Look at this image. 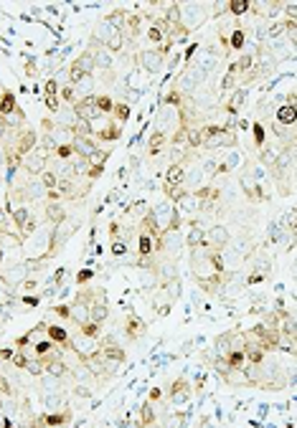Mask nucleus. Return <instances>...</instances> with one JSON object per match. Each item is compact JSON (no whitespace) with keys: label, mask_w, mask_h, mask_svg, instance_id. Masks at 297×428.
Here are the masks:
<instances>
[{"label":"nucleus","mask_w":297,"mask_h":428,"mask_svg":"<svg viewBox=\"0 0 297 428\" xmlns=\"http://www.w3.org/2000/svg\"><path fill=\"white\" fill-rule=\"evenodd\" d=\"M284 10H287V16H289V18H294V13H297V6H287Z\"/></svg>","instance_id":"nucleus-49"},{"label":"nucleus","mask_w":297,"mask_h":428,"mask_svg":"<svg viewBox=\"0 0 297 428\" xmlns=\"http://www.w3.org/2000/svg\"><path fill=\"white\" fill-rule=\"evenodd\" d=\"M234 144H236V132L229 130V127H221L218 134L211 140L208 147H234Z\"/></svg>","instance_id":"nucleus-19"},{"label":"nucleus","mask_w":297,"mask_h":428,"mask_svg":"<svg viewBox=\"0 0 297 428\" xmlns=\"http://www.w3.org/2000/svg\"><path fill=\"white\" fill-rule=\"evenodd\" d=\"M69 330L64 327V324H49L46 322V340H51L54 344H59L61 350H66V344H69Z\"/></svg>","instance_id":"nucleus-16"},{"label":"nucleus","mask_w":297,"mask_h":428,"mask_svg":"<svg viewBox=\"0 0 297 428\" xmlns=\"http://www.w3.org/2000/svg\"><path fill=\"white\" fill-rule=\"evenodd\" d=\"M294 122H297V106L284 104V106L277 109V124L279 127H292Z\"/></svg>","instance_id":"nucleus-21"},{"label":"nucleus","mask_w":297,"mask_h":428,"mask_svg":"<svg viewBox=\"0 0 297 428\" xmlns=\"http://www.w3.org/2000/svg\"><path fill=\"white\" fill-rule=\"evenodd\" d=\"M8 210H11V218H13V226H16L18 230H21V228L26 226V220H28V218L33 216L28 206H18V208H8Z\"/></svg>","instance_id":"nucleus-25"},{"label":"nucleus","mask_w":297,"mask_h":428,"mask_svg":"<svg viewBox=\"0 0 297 428\" xmlns=\"http://www.w3.org/2000/svg\"><path fill=\"white\" fill-rule=\"evenodd\" d=\"M163 393H165V398H168V406H170V408H183V406H188V403H191L193 388H191V382L185 380V378H175V380H170L168 390H163Z\"/></svg>","instance_id":"nucleus-2"},{"label":"nucleus","mask_w":297,"mask_h":428,"mask_svg":"<svg viewBox=\"0 0 297 428\" xmlns=\"http://www.w3.org/2000/svg\"><path fill=\"white\" fill-rule=\"evenodd\" d=\"M71 68H77L82 76H94V71H97V64H94V51L87 46L77 58H74V64H71Z\"/></svg>","instance_id":"nucleus-13"},{"label":"nucleus","mask_w":297,"mask_h":428,"mask_svg":"<svg viewBox=\"0 0 297 428\" xmlns=\"http://www.w3.org/2000/svg\"><path fill=\"white\" fill-rule=\"evenodd\" d=\"M236 71H234V66H229V71H226V76H224V82H221V89L224 92H229V89H234L236 86Z\"/></svg>","instance_id":"nucleus-36"},{"label":"nucleus","mask_w":297,"mask_h":428,"mask_svg":"<svg viewBox=\"0 0 297 428\" xmlns=\"http://www.w3.org/2000/svg\"><path fill=\"white\" fill-rule=\"evenodd\" d=\"M46 109H49L51 114H59V112H61V102H59V96H46Z\"/></svg>","instance_id":"nucleus-42"},{"label":"nucleus","mask_w":297,"mask_h":428,"mask_svg":"<svg viewBox=\"0 0 297 428\" xmlns=\"http://www.w3.org/2000/svg\"><path fill=\"white\" fill-rule=\"evenodd\" d=\"M0 413H3V398H0Z\"/></svg>","instance_id":"nucleus-53"},{"label":"nucleus","mask_w":297,"mask_h":428,"mask_svg":"<svg viewBox=\"0 0 297 428\" xmlns=\"http://www.w3.org/2000/svg\"><path fill=\"white\" fill-rule=\"evenodd\" d=\"M36 180L41 182L44 190H56V185H59V175H56V170H51V168H46Z\"/></svg>","instance_id":"nucleus-28"},{"label":"nucleus","mask_w":297,"mask_h":428,"mask_svg":"<svg viewBox=\"0 0 297 428\" xmlns=\"http://www.w3.org/2000/svg\"><path fill=\"white\" fill-rule=\"evenodd\" d=\"M0 358L11 362V358H13V347H6V350H0Z\"/></svg>","instance_id":"nucleus-48"},{"label":"nucleus","mask_w":297,"mask_h":428,"mask_svg":"<svg viewBox=\"0 0 297 428\" xmlns=\"http://www.w3.org/2000/svg\"><path fill=\"white\" fill-rule=\"evenodd\" d=\"M3 261H6V248H3V244H0V266H3Z\"/></svg>","instance_id":"nucleus-52"},{"label":"nucleus","mask_w":297,"mask_h":428,"mask_svg":"<svg viewBox=\"0 0 297 428\" xmlns=\"http://www.w3.org/2000/svg\"><path fill=\"white\" fill-rule=\"evenodd\" d=\"M109 251H112V256H125L127 254V241L125 238H112L109 241Z\"/></svg>","instance_id":"nucleus-34"},{"label":"nucleus","mask_w":297,"mask_h":428,"mask_svg":"<svg viewBox=\"0 0 297 428\" xmlns=\"http://www.w3.org/2000/svg\"><path fill=\"white\" fill-rule=\"evenodd\" d=\"M226 10H229L234 18H239V16H244V13L251 10V3H249V0H229Z\"/></svg>","instance_id":"nucleus-30"},{"label":"nucleus","mask_w":297,"mask_h":428,"mask_svg":"<svg viewBox=\"0 0 297 428\" xmlns=\"http://www.w3.org/2000/svg\"><path fill=\"white\" fill-rule=\"evenodd\" d=\"M26 74L31 76V79H33L36 74H39V66H36V61H33V58H28V64H26Z\"/></svg>","instance_id":"nucleus-45"},{"label":"nucleus","mask_w":297,"mask_h":428,"mask_svg":"<svg viewBox=\"0 0 297 428\" xmlns=\"http://www.w3.org/2000/svg\"><path fill=\"white\" fill-rule=\"evenodd\" d=\"M155 238L153 236H147L145 230H140L137 228V246H135V251H137V258H150V256H155Z\"/></svg>","instance_id":"nucleus-15"},{"label":"nucleus","mask_w":297,"mask_h":428,"mask_svg":"<svg viewBox=\"0 0 297 428\" xmlns=\"http://www.w3.org/2000/svg\"><path fill=\"white\" fill-rule=\"evenodd\" d=\"M66 102V104H74L77 102V92H74V86H61L59 89V102Z\"/></svg>","instance_id":"nucleus-37"},{"label":"nucleus","mask_w":297,"mask_h":428,"mask_svg":"<svg viewBox=\"0 0 297 428\" xmlns=\"http://www.w3.org/2000/svg\"><path fill=\"white\" fill-rule=\"evenodd\" d=\"M82 334H87V337H92V340H99L102 334H104V330H102V324H97V322H84L82 327H77Z\"/></svg>","instance_id":"nucleus-32"},{"label":"nucleus","mask_w":297,"mask_h":428,"mask_svg":"<svg viewBox=\"0 0 297 428\" xmlns=\"http://www.w3.org/2000/svg\"><path fill=\"white\" fill-rule=\"evenodd\" d=\"M185 423H188V413H180L178 416V410L175 408H170V410H165V418H163V428H185Z\"/></svg>","instance_id":"nucleus-20"},{"label":"nucleus","mask_w":297,"mask_h":428,"mask_svg":"<svg viewBox=\"0 0 297 428\" xmlns=\"http://www.w3.org/2000/svg\"><path fill=\"white\" fill-rule=\"evenodd\" d=\"M254 142H256V147L259 150H264V137H267V132H264V124L262 122H254Z\"/></svg>","instance_id":"nucleus-35"},{"label":"nucleus","mask_w":297,"mask_h":428,"mask_svg":"<svg viewBox=\"0 0 297 428\" xmlns=\"http://www.w3.org/2000/svg\"><path fill=\"white\" fill-rule=\"evenodd\" d=\"M109 317V306H107V292L99 286L97 289V296L89 306V322H97V324H104V320Z\"/></svg>","instance_id":"nucleus-10"},{"label":"nucleus","mask_w":297,"mask_h":428,"mask_svg":"<svg viewBox=\"0 0 297 428\" xmlns=\"http://www.w3.org/2000/svg\"><path fill=\"white\" fill-rule=\"evenodd\" d=\"M196 48H198V44H191L188 48H185V61H191V58H193V54H196Z\"/></svg>","instance_id":"nucleus-47"},{"label":"nucleus","mask_w":297,"mask_h":428,"mask_svg":"<svg viewBox=\"0 0 297 428\" xmlns=\"http://www.w3.org/2000/svg\"><path fill=\"white\" fill-rule=\"evenodd\" d=\"M11 116H18V122L26 124V112L18 106L16 94H13L11 89H3V92H0V120L8 122Z\"/></svg>","instance_id":"nucleus-7"},{"label":"nucleus","mask_w":297,"mask_h":428,"mask_svg":"<svg viewBox=\"0 0 297 428\" xmlns=\"http://www.w3.org/2000/svg\"><path fill=\"white\" fill-rule=\"evenodd\" d=\"M112 120L122 127L127 120H130V104H125V102H115V109H112Z\"/></svg>","instance_id":"nucleus-29"},{"label":"nucleus","mask_w":297,"mask_h":428,"mask_svg":"<svg viewBox=\"0 0 297 428\" xmlns=\"http://www.w3.org/2000/svg\"><path fill=\"white\" fill-rule=\"evenodd\" d=\"M137 61L142 64V68L147 74H160L163 66H165V56H160L158 48H145V51H140L137 54Z\"/></svg>","instance_id":"nucleus-9"},{"label":"nucleus","mask_w":297,"mask_h":428,"mask_svg":"<svg viewBox=\"0 0 297 428\" xmlns=\"http://www.w3.org/2000/svg\"><path fill=\"white\" fill-rule=\"evenodd\" d=\"M49 158H51V152H49V150H44V147L39 144L36 150H31V152L26 154L21 165L26 168V172H28V175H36V178H39V175L46 170V165H49Z\"/></svg>","instance_id":"nucleus-5"},{"label":"nucleus","mask_w":297,"mask_h":428,"mask_svg":"<svg viewBox=\"0 0 297 428\" xmlns=\"http://www.w3.org/2000/svg\"><path fill=\"white\" fill-rule=\"evenodd\" d=\"M99 352H102L107 360L117 362V365H125V362H127V350L117 342V334H112V332L99 337Z\"/></svg>","instance_id":"nucleus-4"},{"label":"nucleus","mask_w":297,"mask_h":428,"mask_svg":"<svg viewBox=\"0 0 297 428\" xmlns=\"http://www.w3.org/2000/svg\"><path fill=\"white\" fill-rule=\"evenodd\" d=\"M244 102H246V89H244V86H241V89H234V94H231V99H229V104H226V112H229L231 116H236V114L241 112Z\"/></svg>","instance_id":"nucleus-22"},{"label":"nucleus","mask_w":297,"mask_h":428,"mask_svg":"<svg viewBox=\"0 0 297 428\" xmlns=\"http://www.w3.org/2000/svg\"><path fill=\"white\" fill-rule=\"evenodd\" d=\"M122 332H125V337H127L130 342L145 340V334H147V322H145L142 317H137V314H132V312H130V314L125 317Z\"/></svg>","instance_id":"nucleus-8"},{"label":"nucleus","mask_w":297,"mask_h":428,"mask_svg":"<svg viewBox=\"0 0 297 428\" xmlns=\"http://www.w3.org/2000/svg\"><path fill=\"white\" fill-rule=\"evenodd\" d=\"M112 238H120V223L117 220L109 226V241H112Z\"/></svg>","instance_id":"nucleus-46"},{"label":"nucleus","mask_w":297,"mask_h":428,"mask_svg":"<svg viewBox=\"0 0 297 428\" xmlns=\"http://www.w3.org/2000/svg\"><path fill=\"white\" fill-rule=\"evenodd\" d=\"M28 276L26 271V264H11L8 268H0V279H3L8 286H18L23 284V279Z\"/></svg>","instance_id":"nucleus-14"},{"label":"nucleus","mask_w":297,"mask_h":428,"mask_svg":"<svg viewBox=\"0 0 297 428\" xmlns=\"http://www.w3.org/2000/svg\"><path fill=\"white\" fill-rule=\"evenodd\" d=\"M26 304H39V296H23Z\"/></svg>","instance_id":"nucleus-50"},{"label":"nucleus","mask_w":297,"mask_h":428,"mask_svg":"<svg viewBox=\"0 0 297 428\" xmlns=\"http://www.w3.org/2000/svg\"><path fill=\"white\" fill-rule=\"evenodd\" d=\"M6 132H8V127H6V122H3V120H0V140H3V134H6Z\"/></svg>","instance_id":"nucleus-51"},{"label":"nucleus","mask_w":297,"mask_h":428,"mask_svg":"<svg viewBox=\"0 0 297 428\" xmlns=\"http://www.w3.org/2000/svg\"><path fill=\"white\" fill-rule=\"evenodd\" d=\"M196 198H198V200H208V198H218V190H216V188H211V185H206V188H201V190H196Z\"/></svg>","instance_id":"nucleus-38"},{"label":"nucleus","mask_w":297,"mask_h":428,"mask_svg":"<svg viewBox=\"0 0 297 428\" xmlns=\"http://www.w3.org/2000/svg\"><path fill=\"white\" fill-rule=\"evenodd\" d=\"M185 244H188V248H198L203 246V228L198 223L191 226V233H188V238H185Z\"/></svg>","instance_id":"nucleus-31"},{"label":"nucleus","mask_w":297,"mask_h":428,"mask_svg":"<svg viewBox=\"0 0 297 428\" xmlns=\"http://www.w3.org/2000/svg\"><path fill=\"white\" fill-rule=\"evenodd\" d=\"M122 137V127L112 120V122H104V124H99V127H94V132H92V140L94 142H117Z\"/></svg>","instance_id":"nucleus-11"},{"label":"nucleus","mask_w":297,"mask_h":428,"mask_svg":"<svg viewBox=\"0 0 297 428\" xmlns=\"http://www.w3.org/2000/svg\"><path fill=\"white\" fill-rule=\"evenodd\" d=\"M94 106H97L99 116H102V114H112V109H115V99L109 96V94H94Z\"/></svg>","instance_id":"nucleus-27"},{"label":"nucleus","mask_w":297,"mask_h":428,"mask_svg":"<svg viewBox=\"0 0 297 428\" xmlns=\"http://www.w3.org/2000/svg\"><path fill=\"white\" fill-rule=\"evenodd\" d=\"M203 246L213 254H221L229 246V230L226 226H211L208 230H203Z\"/></svg>","instance_id":"nucleus-6"},{"label":"nucleus","mask_w":297,"mask_h":428,"mask_svg":"<svg viewBox=\"0 0 297 428\" xmlns=\"http://www.w3.org/2000/svg\"><path fill=\"white\" fill-rule=\"evenodd\" d=\"M244 46H246V30L236 26L229 36V51H244Z\"/></svg>","instance_id":"nucleus-23"},{"label":"nucleus","mask_w":297,"mask_h":428,"mask_svg":"<svg viewBox=\"0 0 297 428\" xmlns=\"http://www.w3.org/2000/svg\"><path fill=\"white\" fill-rule=\"evenodd\" d=\"M54 154H56L59 160H69L71 154H74V150H71V144H69V142H64V144H59V147L54 150Z\"/></svg>","instance_id":"nucleus-39"},{"label":"nucleus","mask_w":297,"mask_h":428,"mask_svg":"<svg viewBox=\"0 0 297 428\" xmlns=\"http://www.w3.org/2000/svg\"><path fill=\"white\" fill-rule=\"evenodd\" d=\"M71 150H74V154H79V158L82 160H89L92 158V154L102 147V144H97L92 137H71Z\"/></svg>","instance_id":"nucleus-12"},{"label":"nucleus","mask_w":297,"mask_h":428,"mask_svg":"<svg viewBox=\"0 0 297 428\" xmlns=\"http://www.w3.org/2000/svg\"><path fill=\"white\" fill-rule=\"evenodd\" d=\"M163 144H165V132H163V130H155L153 137H150V147H147V152H150V154H158V152L163 150Z\"/></svg>","instance_id":"nucleus-33"},{"label":"nucleus","mask_w":297,"mask_h":428,"mask_svg":"<svg viewBox=\"0 0 297 428\" xmlns=\"http://www.w3.org/2000/svg\"><path fill=\"white\" fill-rule=\"evenodd\" d=\"M44 210H46V220H49L51 226H59V223H64V220L69 218V213H66V208H64L61 203H49V200H46Z\"/></svg>","instance_id":"nucleus-18"},{"label":"nucleus","mask_w":297,"mask_h":428,"mask_svg":"<svg viewBox=\"0 0 297 428\" xmlns=\"http://www.w3.org/2000/svg\"><path fill=\"white\" fill-rule=\"evenodd\" d=\"M59 82L54 79V76H51V79H46V86H44V92H46V96H59Z\"/></svg>","instance_id":"nucleus-41"},{"label":"nucleus","mask_w":297,"mask_h":428,"mask_svg":"<svg viewBox=\"0 0 297 428\" xmlns=\"http://www.w3.org/2000/svg\"><path fill=\"white\" fill-rule=\"evenodd\" d=\"M183 180H185V168L173 162L165 172V185H183Z\"/></svg>","instance_id":"nucleus-24"},{"label":"nucleus","mask_w":297,"mask_h":428,"mask_svg":"<svg viewBox=\"0 0 297 428\" xmlns=\"http://www.w3.org/2000/svg\"><path fill=\"white\" fill-rule=\"evenodd\" d=\"M163 398H165V393H163V388H153V390H150V396H147V400H150L153 406H155V403H160Z\"/></svg>","instance_id":"nucleus-43"},{"label":"nucleus","mask_w":297,"mask_h":428,"mask_svg":"<svg viewBox=\"0 0 297 428\" xmlns=\"http://www.w3.org/2000/svg\"><path fill=\"white\" fill-rule=\"evenodd\" d=\"M54 312H56L61 320H66V322H69V304H56V306H54Z\"/></svg>","instance_id":"nucleus-44"},{"label":"nucleus","mask_w":297,"mask_h":428,"mask_svg":"<svg viewBox=\"0 0 297 428\" xmlns=\"http://www.w3.org/2000/svg\"><path fill=\"white\" fill-rule=\"evenodd\" d=\"M66 350L71 355H77V360L79 362H87L92 355H97L99 352V340H92V337H87V334H82L79 330L77 332H71L69 334V344H66Z\"/></svg>","instance_id":"nucleus-1"},{"label":"nucleus","mask_w":297,"mask_h":428,"mask_svg":"<svg viewBox=\"0 0 297 428\" xmlns=\"http://www.w3.org/2000/svg\"><path fill=\"white\" fill-rule=\"evenodd\" d=\"M137 423L140 426H155L158 423V410L150 400H145L140 408H137Z\"/></svg>","instance_id":"nucleus-17"},{"label":"nucleus","mask_w":297,"mask_h":428,"mask_svg":"<svg viewBox=\"0 0 297 428\" xmlns=\"http://www.w3.org/2000/svg\"><path fill=\"white\" fill-rule=\"evenodd\" d=\"M92 279H94V271L92 268H82L79 274H77V286H87Z\"/></svg>","instance_id":"nucleus-40"},{"label":"nucleus","mask_w":297,"mask_h":428,"mask_svg":"<svg viewBox=\"0 0 297 428\" xmlns=\"http://www.w3.org/2000/svg\"><path fill=\"white\" fill-rule=\"evenodd\" d=\"M163 192H165V198L175 206L178 200H183V198H188V190H185L183 185H163Z\"/></svg>","instance_id":"nucleus-26"},{"label":"nucleus","mask_w":297,"mask_h":428,"mask_svg":"<svg viewBox=\"0 0 297 428\" xmlns=\"http://www.w3.org/2000/svg\"><path fill=\"white\" fill-rule=\"evenodd\" d=\"M6 147H11L18 158H26V154L31 152V150H36L39 147V134H36V130L33 127H18L16 130V140H13V144H6Z\"/></svg>","instance_id":"nucleus-3"}]
</instances>
